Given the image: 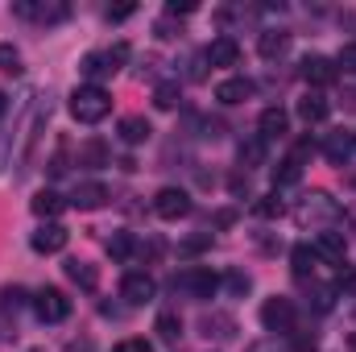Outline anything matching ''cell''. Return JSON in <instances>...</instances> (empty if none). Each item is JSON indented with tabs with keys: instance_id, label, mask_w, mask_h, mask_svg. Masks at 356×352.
<instances>
[{
	"instance_id": "15",
	"label": "cell",
	"mask_w": 356,
	"mask_h": 352,
	"mask_svg": "<svg viewBox=\"0 0 356 352\" xmlns=\"http://www.w3.org/2000/svg\"><path fill=\"white\" fill-rule=\"evenodd\" d=\"M327 112H332V104H327L319 91H307V95L298 99V120H302V125H319V120H327Z\"/></svg>"
},
{
	"instance_id": "3",
	"label": "cell",
	"mask_w": 356,
	"mask_h": 352,
	"mask_svg": "<svg viewBox=\"0 0 356 352\" xmlns=\"http://www.w3.org/2000/svg\"><path fill=\"white\" fill-rule=\"evenodd\" d=\"M344 211H340V203L327 195V191H311V195H302V203L294 207V220L298 224H336Z\"/></svg>"
},
{
	"instance_id": "28",
	"label": "cell",
	"mask_w": 356,
	"mask_h": 352,
	"mask_svg": "<svg viewBox=\"0 0 356 352\" xmlns=\"http://www.w3.org/2000/svg\"><path fill=\"white\" fill-rule=\"evenodd\" d=\"M290 262H294V273H298V278H307V273H315V265H319V257H315V249L298 245V249L290 253Z\"/></svg>"
},
{
	"instance_id": "27",
	"label": "cell",
	"mask_w": 356,
	"mask_h": 352,
	"mask_svg": "<svg viewBox=\"0 0 356 352\" xmlns=\"http://www.w3.org/2000/svg\"><path fill=\"white\" fill-rule=\"evenodd\" d=\"M253 211H257V216H261V220H277V216H282V211H286V203H282V195H277V191H273V195H261V199H257V203H253Z\"/></svg>"
},
{
	"instance_id": "29",
	"label": "cell",
	"mask_w": 356,
	"mask_h": 352,
	"mask_svg": "<svg viewBox=\"0 0 356 352\" xmlns=\"http://www.w3.org/2000/svg\"><path fill=\"white\" fill-rule=\"evenodd\" d=\"M21 71V50L13 42H0V75H17Z\"/></svg>"
},
{
	"instance_id": "17",
	"label": "cell",
	"mask_w": 356,
	"mask_h": 352,
	"mask_svg": "<svg viewBox=\"0 0 356 352\" xmlns=\"http://www.w3.org/2000/svg\"><path fill=\"white\" fill-rule=\"evenodd\" d=\"M116 133H120V141H124V145H141V141H149V133H154V129H149V120H145V116H124Z\"/></svg>"
},
{
	"instance_id": "11",
	"label": "cell",
	"mask_w": 356,
	"mask_h": 352,
	"mask_svg": "<svg viewBox=\"0 0 356 352\" xmlns=\"http://www.w3.org/2000/svg\"><path fill=\"white\" fill-rule=\"evenodd\" d=\"M203 58H207L211 67H236V63H241V42L224 33V38H216V42L203 50Z\"/></svg>"
},
{
	"instance_id": "36",
	"label": "cell",
	"mask_w": 356,
	"mask_h": 352,
	"mask_svg": "<svg viewBox=\"0 0 356 352\" xmlns=\"http://www.w3.org/2000/svg\"><path fill=\"white\" fill-rule=\"evenodd\" d=\"M154 33H158V38H162V42H170V38H178V33H182V29H175V17H170V13H166V17H162V21H158V25H154Z\"/></svg>"
},
{
	"instance_id": "37",
	"label": "cell",
	"mask_w": 356,
	"mask_h": 352,
	"mask_svg": "<svg viewBox=\"0 0 356 352\" xmlns=\"http://www.w3.org/2000/svg\"><path fill=\"white\" fill-rule=\"evenodd\" d=\"M195 8H199L195 0H170V4H166V13H170V17H191Z\"/></svg>"
},
{
	"instance_id": "33",
	"label": "cell",
	"mask_w": 356,
	"mask_h": 352,
	"mask_svg": "<svg viewBox=\"0 0 356 352\" xmlns=\"http://www.w3.org/2000/svg\"><path fill=\"white\" fill-rule=\"evenodd\" d=\"M203 249H211V232H203V237H186V241L178 245L182 257H195V253H203Z\"/></svg>"
},
{
	"instance_id": "5",
	"label": "cell",
	"mask_w": 356,
	"mask_h": 352,
	"mask_svg": "<svg viewBox=\"0 0 356 352\" xmlns=\"http://www.w3.org/2000/svg\"><path fill=\"white\" fill-rule=\"evenodd\" d=\"M33 311H38V319H42V323H63V319L71 315V298H67L58 286H46V290H38Z\"/></svg>"
},
{
	"instance_id": "38",
	"label": "cell",
	"mask_w": 356,
	"mask_h": 352,
	"mask_svg": "<svg viewBox=\"0 0 356 352\" xmlns=\"http://www.w3.org/2000/svg\"><path fill=\"white\" fill-rule=\"evenodd\" d=\"M112 352H154V344H149V340H137V336H133V340H120V344H116Z\"/></svg>"
},
{
	"instance_id": "34",
	"label": "cell",
	"mask_w": 356,
	"mask_h": 352,
	"mask_svg": "<svg viewBox=\"0 0 356 352\" xmlns=\"http://www.w3.org/2000/svg\"><path fill=\"white\" fill-rule=\"evenodd\" d=\"M104 58H108V67H112V75H116V71L129 63V46H124V42H116L112 50H104Z\"/></svg>"
},
{
	"instance_id": "41",
	"label": "cell",
	"mask_w": 356,
	"mask_h": 352,
	"mask_svg": "<svg viewBox=\"0 0 356 352\" xmlns=\"http://www.w3.org/2000/svg\"><path fill=\"white\" fill-rule=\"evenodd\" d=\"M232 220H236V211H220V216H216V224H220V228H228Z\"/></svg>"
},
{
	"instance_id": "12",
	"label": "cell",
	"mask_w": 356,
	"mask_h": 352,
	"mask_svg": "<svg viewBox=\"0 0 356 352\" xmlns=\"http://www.w3.org/2000/svg\"><path fill=\"white\" fill-rule=\"evenodd\" d=\"M67 203H71V199H63L58 191H38V195L29 199V211H33L38 220H50V224H54V220L67 211Z\"/></svg>"
},
{
	"instance_id": "21",
	"label": "cell",
	"mask_w": 356,
	"mask_h": 352,
	"mask_svg": "<svg viewBox=\"0 0 356 352\" xmlns=\"http://www.w3.org/2000/svg\"><path fill=\"white\" fill-rule=\"evenodd\" d=\"M67 278H71L75 286H83V290H95V286H99V269L91 262H67Z\"/></svg>"
},
{
	"instance_id": "18",
	"label": "cell",
	"mask_w": 356,
	"mask_h": 352,
	"mask_svg": "<svg viewBox=\"0 0 356 352\" xmlns=\"http://www.w3.org/2000/svg\"><path fill=\"white\" fill-rule=\"evenodd\" d=\"M344 237L340 232H319V241H315V257L319 262H344Z\"/></svg>"
},
{
	"instance_id": "24",
	"label": "cell",
	"mask_w": 356,
	"mask_h": 352,
	"mask_svg": "<svg viewBox=\"0 0 356 352\" xmlns=\"http://www.w3.org/2000/svg\"><path fill=\"white\" fill-rule=\"evenodd\" d=\"M298 178H302V162H294V158H282L273 166V186H294Z\"/></svg>"
},
{
	"instance_id": "10",
	"label": "cell",
	"mask_w": 356,
	"mask_h": 352,
	"mask_svg": "<svg viewBox=\"0 0 356 352\" xmlns=\"http://www.w3.org/2000/svg\"><path fill=\"white\" fill-rule=\"evenodd\" d=\"M67 241H71V232H67L63 224H42V228L29 237V249L50 257V253H63V249H67Z\"/></svg>"
},
{
	"instance_id": "20",
	"label": "cell",
	"mask_w": 356,
	"mask_h": 352,
	"mask_svg": "<svg viewBox=\"0 0 356 352\" xmlns=\"http://www.w3.org/2000/svg\"><path fill=\"white\" fill-rule=\"evenodd\" d=\"M286 46H290V33H286V29H266V33L257 38L261 58H277V54H286Z\"/></svg>"
},
{
	"instance_id": "13",
	"label": "cell",
	"mask_w": 356,
	"mask_h": 352,
	"mask_svg": "<svg viewBox=\"0 0 356 352\" xmlns=\"http://www.w3.org/2000/svg\"><path fill=\"white\" fill-rule=\"evenodd\" d=\"M112 195H108V186L104 182H79L75 186V195H71V203L79 207V211H95V207H104Z\"/></svg>"
},
{
	"instance_id": "39",
	"label": "cell",
	"mask_w": 356,
	"mask_h": 352,
	"mask_svg": "<svg viewBox=\"0 0 356 352\" xmlns=\"http://www.w3.org/2000/svg\"><path fill=\"white\" fill-rule=\"evenodd\" d=\"M249 286H253V282H249V273H241V269H236V273H228V290H232V294H245Z\"/></svg>"
},
{
	"instance_id": "6",
	"label": "cell",
	"mask_w": 356,
	"mask_h": 352,
	"mask_svg": "<svg viewBox=\"0 0 356 352\" xmlns=\"http://www.w3.org/2000/svg\"><path fill=\"white\" fill-rule=\"evenodd\" d=\"M261 323H266V332H282V336H290V332H294V303L282 298V294L266 298V303H261Z\"/></svg>"
},
{
	"instance_id": "8",
	"label": "cell",
	"mask_w": 356,
	"mask_h": 352,
	"mask_svg": "<svg viewBox=\"0 0 356 352\" xmlns=\"http://www.w3.org/2000/svg\"><path fill=\"white\" fill-rule=\"evenodd\" d=\"M154 211H158L162 220H182V216H191V195H186L182 186H162V191L154 195Z\"/></svg>"
},
{
	"instance_id": "25",
	"label": "cell",
	"mask_w": 356,
	"mask_h": 352,
	"mask_svg": "<svg viewBox=\"0 0 356 352\" xmlns=\"http://www.w3.org/2000/svg\"><path fill=\"white\" fill-rule=\"evenodd\" d=\"M108 253H112L116 262H129V257L137 253V241H133V232H112V241H108Z\"/></svg>"
},
{
	"instance_id": "40",
	"label": "cell",
	"mask_w": 356,
	"mask_h": 352,
	"mask_svg": "<svg viewBox=\"0 0 356 352\" xmlns=\"http://www.w3.org/2000/svg\"><path fill=\"white\" fill-rule=\"evenodd\" d=\"M133 13H137V4H116V8H108V21H124Z\"/></svg>"
},
{
	"instance_id": "30",
	"label": "cell",
	"mask_w": 356,
	"mask_h": 352,
	"mask_svg": "<svg viewBox=\"0 0 356 352\" xmlns=\"http://www.w3.org/2000/svg\"><path fill=\"white\" fill-rule=\"evenodd\" d=\"M158 336H162V340H178V336H182V319H178L175 311H162V315H158Z\"/></svg>"
},
{
	"instance_id": "14",
	"label": "cell",
	"mask_w": 356,
	"mask_h": 352,
	"mask_svg": "<svg viewBox=\"0 0 356 352\" xmlns=\"http://www.w3.org/2000/svg\"><path fill=\"white\" fill-rule=\"evenodd\" d=\"M257 129H261V141H277V137H286V129H290V112H286V108H266L261 120H257Z\"/></svg>"
},
{
	"instance_id": "43",
	"label": "cell",
	"mask_w": 356,
	"mask_h": 352,
	"mask_svg": "<svg viewBox=\"0 0 356 352\" xmlns=\"http://www.w3.org/2000/svg\"><path fill=\"white\" fill-rule=\"evenodd\" d=\"M0 112H4V91H0Z\"/></svg>"
},
{
	"instance_id": "4",
	"label": "cell",
	"mask_w": 356,
	"mask_h": 352,
	"mask_svg": "<svg viewBox=\"0 0 356 352\" xmlns=\"http://www.w3.org/2000/svg\"><path fill=\"white\" fill-rule=\"evenodd\" d=\"M175 290H186L191 298H211L220 290V278L211 269H203V265H191V269H182L175 278Z\"/></svg>"
},
{
	"instance_id": "44",
	"label": "cell",
	"mask_w": 356,
	"mask_h": 352,
	"mask_svg": "<svg viewBox=\"0 0 356 352\" xmlns=\"http://www.w3.org/2000/svg\"><path fill=\"white\" fill-rule=\"evenodd\" d=\"M353 141H356V133H353Z\"/></svg>"
},
{
	"instance_id": "26",
	"label": "cell",
	"mask_w": 356,
	"mask_h": 352,
	"mask_svg": "<svg viewBox=\"0 0 356 352\" xmlns=\"http://www.w3.org/2000/svg\"><path fill=\"white\" fill-rule=\"evenodd\" d=\"M178 99H182V91H178L175 79H166V83H158L154 88V104L162 108V112H170V108H178Z\"/></svg>"
},
{
	"instance_id": "42",
	"label": "cell",
	"mask_w": 356,
	"mask_h": 352,
	"mask_svg": "<svg viewBox=\"0 0 356 352\" xmlns=\"http://www.w3.org/2000/svg\"><path fill=\"white\" fill-rule=\"evenodd\" d=\"M249 352H277V349H273V344H253Z\"/></svg>"
},
{
	"instance_id": "32",
	"label": "cell",
	"mask_w": 356,
	"mask_h": 352,
	"mask_svg": "<svg viewBox=\"0 0 356 352\" xmlns=\"http://www.w3.org/2000/svg\"><path fill=\"white\" fill-rule=\"evenodd\" d=\"M261 158H266V141H261V137L241 145V162H245V166H261Z\"/></svg>"
},
{
	"instance_id": "35",
	"label": "cell",
	"mask_w": 356,
	"mask_h": 352,
	"mask_svg": "<svg viewBox=\"0 0 356 352\" xmlns=\"http://www.w3.org/2000/svg\"><path fill=\"white\" fill-rule=\"evenodd\" d=\"M348 71V75H356V42L353 46H340V54H336V71Z\"/></svg>"
},
{
	"instance_id": "2",
	"label": "cell",
	"mask_w": 356,
	"mask_h": 352,
	"mask_svg": "<svg viewBox=\"0 0 356 352\" xmlns=\"http://www.w3.org/2000/svg\"><path fill=\"white\" fill-rule=\"evenodd\" d=\"M13 17L38 21V25H63L71 17V4L67 0H13Z\"/></svg>"
},
{
	"instance_id": "19",
	"label": "cell",
	"mask_w": 356,
	"mask_h": 352,
	"mask_svg": "<svg viewBox=\"0 0 356 352\" xmlns=\"http://www.w3.org/2000/svg\"><path fill=\"white\" fill-rule=\"evenodd\" d=\"M249 95H253V83L241 79V75H236V79H224V83L216 88V99H220V104H245Z\"/></svg>"
},
{
	"instance_id": "31",
	"label": "cell",
	"mask_w": 356,
	"mask_h": 352,
	"mask_svg": "<svg viewBox=\"0 0 356 352\" xmlns=\"http://www.w3.org/2000/svg\"><path fill=\"white\" fill-rule=\"evenodd\" d=\"M203 328H207V336H232V332H236V323H232L228 315H207Z\"/></svg>"
},
{
	"instance_id": "1",
	"label": "cell",
	"mask_w": 356,
	"mask_h": 352,
	"mask_svg": "<svg viewBox=\"0 0 356 352\" xmlns=\"http://www.w3.org/2000/svg\"><path fill=\"white\" fill-rule=\"evenodd\" d=\"M108 112H112V95H108L104 88L79 83V88L71 91V116H75L79 125H99Z\"/></svg>"
},
{
	"instance_id": "23",
	"label": "cell",
	"mask_w": 356,
	"mask_h": 352,
	"mask_svg": "<svg viewBox=\"0 0 356 352\" xmlns=\"http://www.w3.org/2000/svg\"><path fill=\"white\" fill-rule=\"evenodd\" d=\"M79 162H83V166H91V170H95V166H108V145H104L99 137L83 141V150H79Z\"/></svg>"
},
{
	"instance_id": "9",
	"label": "cell",
	"mask_w": 356,
	"mask_h": 352,
	"mask_svg": "<svg viewBox=\"0 0 356 352\" xmlns=\"http://www.w3.org/2000/svg\"><path fill=\"white\" fill-rule=\"evenodd\" d=\"M298 75L311 83V88H327V83H336V63L332 58H323V54H307L302 63H298Z\"/></svg>"
},
{
	"instance_id": "7",
	"label": "cell",
	"mask_w": 356,
	"mask_h": 352,
	"mask_svg": "<svg viewBox=\"0 0 356 352\" xmlns=\"http://www.w3.org/2000/svg\"><path fill=\"white\" fill-rule=\"evenodd\" d=\"M158 294V282L145 273V269H133V273H124V282H120V298L129 303V307H141V303H149Z\"/></svg>"
},
{
	"instance_id": "22",
	"label": "cell",
	"mask_w": 356,
	"mask_h": 352,
	"mask_svg": "<svg viewBox=\"0 0 356 352\" xmlns=\"http://www.w3.org/2000/svg\"><path fill=\"white\" fill-rule=\"evenodd\" d=\"M79 75H83L88 83H95V88H99V79H104V75H112V67H108V58H104V54H83Z\"/></svg>"
},
{
	"instance_id": "16",
	"label": "cell",
	"mask_w": 356,
	"mask_h": 352,
	"mask_svg": "<svg viewBox=\"0 0 356 352\" xmlns=\"http://www.w3.org/2000/svg\"><path fill=\"white\" fill-rule=\"evenodd\" d=\"M353 150H356V141H353V133H344V129L323 141V154H327V162H336V166H344V162L353 158Z\"/></svg>"
}]
</instances>
